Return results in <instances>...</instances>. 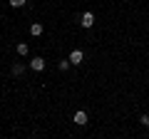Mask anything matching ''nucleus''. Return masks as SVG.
Segmentation results:
<instances>
[{
	"label": "nucleus",
	"mask_w": 149,
	"mask_h": 139,
	"mask_svg": "<svg viewBox=\"0 0 149 139\" xmlns=\"http://www.w3.org/2000/svg\"><path fill=\"white\" fill-rule=\"evenodd\" d=\"M67 60H70L72 65H80V62H85V52H82V50H72Z\"/></svg>",
	"instance_id": "f257e3e1"
},
{
	"label": "nucleus",
	"mask_w": 149,
	"mask_h": 139,
	"mask_svg": "<svg viewBox=\"0 0 149 139\" xmlns=\"http://www.w3.org/2000/svg\"><path fill=\"white\" fill-rule=\"evenodd\" d=\"M30 67L35 70V72H42V70H45V60L42 57H32L30 60Z\"/></svg>",
	"instance_id": "f03ea898"
},
{
	"label": "nucleus",
	"mask_w": 149,
	"mask_h": 139,
	"mask_svg": "<svg viewBox=\"0 0 149 139\" xmlns=\"http://www.w3.org/2000/svg\"><path fill=\"white\" fill-rule=\"evenodd\" d=\"M80 25L82 27H92L95 25V15H92V13H85V15L80 17Z\"/></svg>",
	"instance_id": "7ed1b4c3"
},
{
	"label": "nucleus",
	"mask_w": 149,
	"mask_h": 139,
	"mask_svg": "<svg viewBox=\"0 0 149 139\" xmlns=\"http://www.w3.org/2000/svg\"><path fill=\"white\" fill-rule=\"evenodd\" d=\"M74 124H80V127H85V124H87V114L85 112H74Z\"/></svg>",
	"instance_id": "20e7f679"
},
{
	"label": "nucleus",
	"mask_w": 149,
	"mask_h": 139,
	"mask_svg": "<svg viewBox=\"0 0 149 139\" xmlns=\"http://www.w3.org/2000/svg\"><path fill=\"white\" fill-rule=\"evenodd\" d=\"M30 32H32V35H42V25H40V22L30 25Z\"/></svg>",
	"instance_id": "39448f33"
},
{
	"label": "nucleus",
	"mask_w": 149,
	"mask_h": 139,
	"mask_svg": "<svg viewBox=\"0 0 149 139\" xmlns=\"http://www.w3.org/2000/svg\"><path fill=\"white\" fill-rule=\"evenodd\" d=\"M27 52H30L27 42H20V45H17V55H27Z\"/></svg>",
	"instance_id": "423d86ee"
},
{
	"label": "nucleus",
	"mask_w": 149,
	"mask_h": 139,
	"mask_svg": "<svg viewBox=\"0 0 149 139\" xmlns=\"http://www.w3.org/2000/svg\"><path fill=\"white\" fill-rule=\"evenodd\" d=\"M70 65H72L70 60H60V65H57V67L62 70V72H67V70H70Z\"/></svg>",
	"instance_id": "0eeeda50"
},
{
	"label": "nucleus",
	"mask_w": 149,
	"mask_h": 139,
	"mask_svg": "<svg viewBox=\"0 0 149 139\" xmlns=\"http://www.w3.org/2000/svg\"><path fill=\"white\" fill-rule=\"evenodd\" d=\"M22 70H25V67H22L20 62H17V65H13V75H22Z\"/></svg>",
	"instance_id": "6e6552de"
},
{
	"label": "nucleus",
	"mask_w": 149,
	"mask_h": 139,
	"mask_svg": "<svg viewBox=\"0 0 149 139\" xmlns=\"http://www.w3.org/2000/svg\"><path fill=\"white\" fill-rule=\"evenodd\" d=\"M25 3H27V0H10V5H13V8H22Z\"/></svg>",
	"instance_id": "1a4fd4ad"
},
{
	"label": "nucleus",
	"mask_w": 149,
	"mask_h": 139,
	"mask_svg": "<svg viewBox=\"0 0 149 139\" xmlns=\"http://www.w3.org/2000/svg\"><path fill=\"white\" fill-rule=\"evenodd\" d=\"M139 122H142V127H149V117H147V114H142V117H139Z\"/></svg>",
	"instance_id": "9d476101"
},
{
	"label": "nucleus",
	"mask_w": 149,
	"mask_h": 139,
	"mask_svg": "<svg viewBox=\"0 0 149 139\" xmlns=\"http://www.w3.org/2000/svg\"><path fill=\"white\" fill-rule=\"evenodd\" d=\"M147 129H149V127H147Z\"/></svg>",
	"instance_id": "9b49d317"
}]
</instances>
